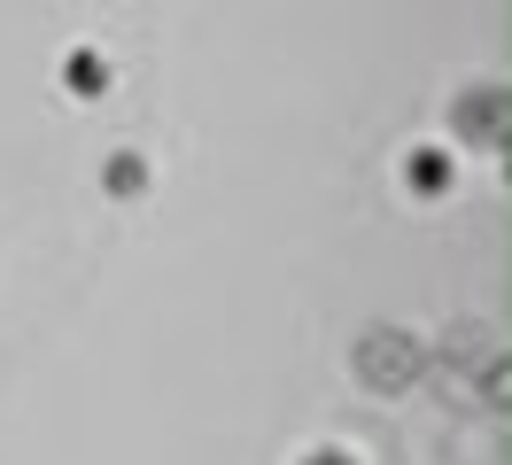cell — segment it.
<instances>
[{"label": "cell", "instance_id": "1", "mask_svg": "<svg viewBox=\"0 0 512 465\" xmlns=\"http://www.w3.org/2000/svg\"><path fill=\"white\" fill-rule=\"evenodd\" d=\"M156 132L148 0H0V365L125 233Z\"/></svg>", "mask_w": 512, "mask_h": 465}]
</instances>
